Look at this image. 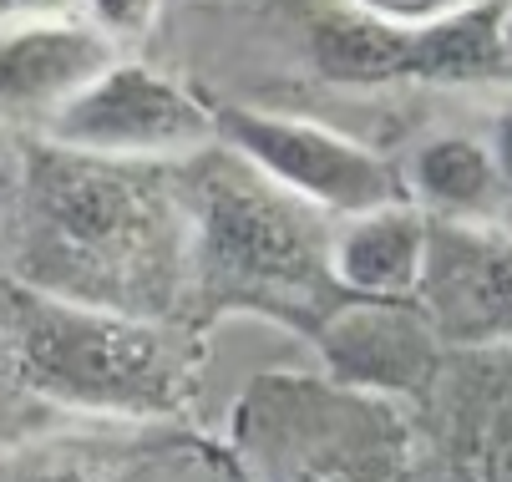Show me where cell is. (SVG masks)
I'll use <instances>...</instances> for the list:
<instances>
[{
	"label": "cell",
	"instance_id": "cell-4",
	"mask_svg": "<svg viewBox=\"0 0 512 482\" xmlns=\"http://www.w3.org/2000/svg\"><path fill=\"white\" fill-rule=\"evenodd\" d=\"M208 132L213 117L203 112V102H193L173 77H158L137 61L107 66L92 87L51 112V143L137 163H153V153L203 148Z\"/></svg>",
	"mask_w": 512,
	"mask_h": 482
},
{
	"label": "cell",
	"instance_id": "cell-1",
	"mask_svg": "<svg viewBox=\"0 0 512 482\" xmlns=\"http://www.w3.org/2000/svg\"><path fill=\"white\" fill-rule=\"evenodd\" d=\"M51 300L173 320L193 290L188 163H137L21 143L11 274Z\"/></svg>",
	"mask_w": 512,
	"mask_h": 482
},
{
	"label": "cell",
	"instance_id": "cell-7",
	"mask_svg": "<svg viewBox=\"0 0 512 482\" xmlns=\"http://www.w3.org/2000/svg\"><path fill=\"white\" fill-rule=\"evenodd\" d=\"M203 467V457L122 432H51L0 452V482H193Z\"/></svg>",
	"mask_w": 512,
	"mask_h": 482
},
{
	"label": "cell",
	"instance_id": "cell-14",
	"mask_svg": "<svg viewBox=\"0 0 512 482\" xmlns=\"http://www.w3.org/2000/svg\"><path fill=\"white\" fill-rule=\"evenodd\" d=\"M467 482H512V396L482 406L467 427Z\"/></svg>",
	"mask_w": 512,
	"mask_h": 482
},
{
	"label": "cell",
	"instance_id": "cell-9",
	"mask_svg": "<svg viewBox=\"0 0 512 482\" xmlns=\"http://www.w3.org/2000/svg\"><path fill=\"white\" fill-rule=\"evenodd\" d=\"M320 335L335 371L350 386L406 391V386H421L431 371V335L396 305L365 300L355 310H340Z\"/></svg>",
	"mask_w": 512,
	"mask_h": 482
},
{
	"label": "cell",
	"instance_id": "cell-2",
	"mask_svg": "<svg viewBox=\"0 0 512 482\" xmlns=\"http://www.w3.org/2000/svg\"><path fill=\"white\" fill-rule=\"evenodd\" d=\"M193 193V320L259 310L289 325H330L345 305L335 244L305 203L229 153L188 163Z\"/></svg>",
	"mask_w": 512,
	"mask_h": 482
},
{
	"label": "cell",
	"instance_id": "cell-15",
	"mask_svg": "<svg viewBox=\"0 0 512 482\" xmlns=\"http://www.w3.org/2000/svg\"><path fill=\"white\" fill-rule=\"evenodd\" d=\"M492 148H497V163H502V173L512 178V112L502 117V127H497V143H492Z\"/></svg>",
	"mask_w": 512,
	"mask_h": 482
},
{
	"label": "cell",
	"instance_id": "cell-11",
	"mask_svg": "<svg viewBox=\"0 0 512 482\" xmlns=\"http://www.w3.org/2000/svg\"><path fill=\"white\" fill-rule=\"evenodd\" d=\"M426 229L411 209H381L355 219L340 239H335V274L340 285L376 300V305H396V295H406L421 269H426Z\"/></svg>",
	"mask_w": 512,
	"mask_h": 482
},
{
	"label": "cell",
	"instance_id": "cell-10",
	"mask_svg": "<svg viewBox=\"0 0 512 482\" xmlns=\"http://www.w3.org/2000/svg\"><path fill=\"white\" fill-rule=\"evenodd\" d=\"M112 66V51L87 26H46L0 41V107H41L56 102V112L92 87Z\"/></svg>",
	"mask_w": 512,
	"mask_h": 482
},
{
	"label": "cell",
	"instance_id": "cell-13",
	"mask_svg": "<svg viewBox=\"0 0 512 482\" xmlns=\"http://www.w3.org/2000/svg\"><path fill=\"white\" fill-rule=\"evenodd\" d=\"M56 427H61V417H56V411H46L26 391V381L16 371L11 325H6V310H0V452H16V447H26L36 437H51Z\"/></svg>",
	"mask_w": 512,
	"mask_h": 482
},
{
	"label": "cell",
	"instance_id": "cell-12",
	"mask_svg": "<svg viewBox=\"0 0 512 482\" xmlns=\"http://www.w3.org/2000/svg\"><path fill=\"white\" fill-rule=\"evenodd\" d=\"M492 163L477 143L467 137H447V143H431L416 158V183L436 198V203H477L487 193Z\"/></svg>",
	"mask_w": 512,
	"mask_h": 482
},
{
	"label": "cell",
	"instance_id": "cell-3",
	"mask_svg": "<svg viewBox=\"0 0 512 482\" xmlns=\"http://www.w3.org/2000/svg\"><path fill=\"white\" fill-rule=\"evenodd\" d=\"M0 310L11 325V351L26 391L61 422H158L183 411L193 396V325L51 300L16 280H0Z\"/></svg>",
	"mask_w": 512,
	"mask_h": 482
},
{
	"label": "cell",
	"instance_id": "cell-8",
	"mask_svg": "<svg viewBox=\"0 0 512 482\" xmlns=\"http://www.w3.org/2000/svg\"><path fill=\"white\" fill-rule=\"evenodd\" d=\"M426 300L452 340H482L512 330V244L442 229L426 239L421 269Z\"/></svg>",
	"mask_w": 512,
	"mask_h": 482
},
{
	"label": "cell",
	"instance_id": "cell-6",
	"mask_svg": "<svg viewBox=\"0 0 512 482\" xmlns=\"http://www.w3.org/2000/svg\"><path fill=\"white\" fill-rule=\"evenodd\" d=\"M239 432L264 482H386L391 472V442L371 411L325 417L310 391H284V406H269L259 391Z\"/></svg>",
	"mask_w": 512,
	"mask_h": 482
},
{
	"label": "cell",
	"instance_id": "cell-5",
	"mask_svg": "<svg viewBox=\"0 0 512 482\" xmlns=\"http://www.w3.org/2000/svg\"><path fill=\"white\" fill-rule=\"evenodd\" d=\"M234 132V143L244 158H254V168L264 178H274L279 188H289L295 198L325 203V209H345V214H381V209H401V183L386 163H376L371 153L350 148L345 137L320 132L310 122H289V117H259V112H218Z\"/></svg>",
	"mask_w": 512,
	"mask_h": 482
}]
</instances>
